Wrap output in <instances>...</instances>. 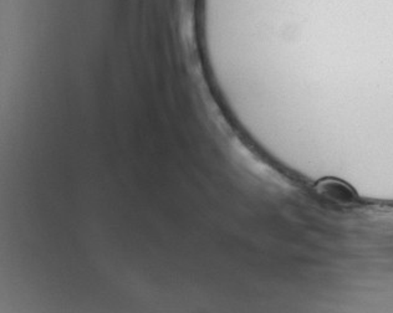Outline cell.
I'll return each instance as SVG.
<instances>
[{
    "instance_id": "obj_1",
    "label": "cell",
    "mask_w": 393,
    "mask_h": 313,
    "mask_svg": "<svg viewBox=\"0 0 393 313\" xmlns=\"http://www.w3.org/2000/svg\"><path fill=\"white\" fill-rule=\"evenodd\" d=\"M317 194L337 206H350L358 203V196L351 185L337 178H324L315 185Z\"/></svg>"
}]
</instances>
